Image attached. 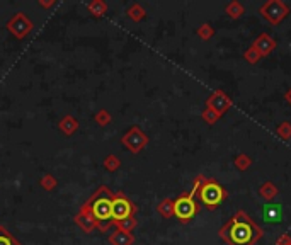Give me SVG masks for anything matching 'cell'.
Segmentation results:
<instances>
[{"label": "cell", "mask_w": 291, "mask_h": 245, "mask_svg": "<svg viewBox=\"0 0 291 245\" xmlns=\"http://www.w3.org/2000/svg\"><path fill=\"white\" fill-rule=\"evenodd\" d=\"M41 187L46 189V191H51V189H55L56 186V179L53 177V175H50V174H46L45 177H41Z\"/></svg>", "instance_id": "f1b7e54d"}, {"label": "cell", "mask_w": 291, "mask_h": 245, "mask_svg": "<svg viewBox=\"0 0 291 245\" xmlns=\"http://www.w3.org/2000/svg\"><path fill=\"white\" fill-rule=\"evenodd\" d=\"M203 177L204 175L199 174L198 177L194 179V184H192L191 191L181 194V196L174 201V216H176L181 223H189V221L199 213V205L196 203V196H198Z\"/></svg>", "instance_id": "3957f363"}, {"label": "cell", "mask_w": 291, "mask_h": 245, "mask_svg": "<svg viewBox=\"0 0 291 245\" xmlns=\"http://www.w3.org/2000/svg\"><path fill=\"white\" fill-rule=\"evenodd\" d=\"M131 216H137V206L123 192H114L112 196V206H111V220L112 225L123 221Z\"/></svg>", "instance_id": "5b68a950"}, {"label": "cell", "mask_w": 291, "mask_h": 245, "mask_svg": "<svg viewBox=\"0 0 291 245\" xmlns=\"http://www.w3.org/2000/svg\"><path fill=\"white\" fill-rule=\"evenodd\" d=\"M218 237L227 245H256L264 237V230L245 211L238 210L218 230Z\"/></svg>", "instance_id": "6da1fadb"}, {"label": "cell", "mask_w": 291, "mask_h": 245, "mask_svg": "<svg viewBox=\"0 0 291 245\" xmlns=\"http://www.w3.org/2000/svg\"><path fill=\"white\" fill-rule=\"evenodd\" d=\"M201 118H203V121L206 123V124H210V126H213V124H217L218 123V119H220V116L217 113H213L211 109H204L203 113H201Z\"/></svg>", "instance_id": "4316f807"}, {"label": "cell", "mask_w": 291, "mask_h": 245, "mask_svg": "<svg viewBox=\"0 0 291 245\" xmlns=\"http://www.w3.org/2000/svg\"><path fill=\"white\" fill-rule=\"evenodd\" d=\"M75 223L80 226L82 232H86V233H92L94 230L97 228V221H96V218H94L91 206L87 205V201L84 203L82 208L78 210V213L75 215Z\"/></svg>", "instance_id": "30bf717a"}, {"label": "cell", "mask_w": 291, "mask_h": 245, "mask_svg": "<svg viewBox=\"0 0 291 245\" xmlns=\"http://www.w3.org/2000/svg\"><path fill=\"white\" fill-rule=\"evenodd\" d=\"M225 14H227L230 19H240L243 14H245V7L238 0H232V2H228L225 6Z\"/></svg>", "instance_id": "9a60e30c"}, {"label": "cell", "mask_w": 291, "mask_h": 245, "mask_svg": "<svg viewBox=\"0 0 291 245\" xmlns=\"http://www.w3.org/2000/svg\"><path fill=\"white\" fill-rule=\"evenodd\" d=\"M233 164H235V167L240 170V172H245V170L252 165V159L247 154H238L235 157V160H233Z\"/></svg>", "instance_id": "44dd1931"}, {"label": "cell", "mask_w": 291, "mask_h": 245, "mask_svg": "<svg viewBox=\"0 0 291 245\" xmlns=\"http://www.w3.org/2000/svg\"><path fill=\"white\" fill-rule=\"evenodd\" d=\"M116 226H118V230H121V232H133L135 228H137V225H138V221L135 216H131V218H126L123 221H118V223H114Z\"/></svg>", "instance_id": "7402d4cb"}, {"label": "cell", "mask_w": 291, "mask_h": 245, "mask_svg": "<svg viewBox=\"0 0 291 245\" xmlns=\"http://www.w3.org/2000/svg\"><path fill=\"white\" fill-rule=\"evenodd\" d=\"M94 119H96V123L99 124V126H106V124L111 123V114L107 113L106 109H101L99 113H96V116H94Z\"/></svg>", "instance_id": "83f0119b"}, {"label": "cell", "mask_w": 291, "mask_h": 245, "mask_svg": "<svg viewBox=\"0 0 291 245\" xmlns=\"http://www.w3.org/2000/svg\"><path fill=\"white\" fill-rule=\"evenodd\" d=\"M58 128L65 136H72L78 129V121L73 116H65L62 121L58 123Z\"/></svg>", "instance_id": "5bb4252c"}, {"label": "cell", "mask_w": 291, "mask_h": 245, "mask_svg": "<svg viewBox=\"0 0 291 245\" xmlns=\"http://www.w3.org/2000/svg\"><path fill=\"white\" fill-rule=\"evenodd\" d=\"M259 14L273 26H279L289 16V7L283 0H267L259 9Z\"/></svg>", "instance_id": "8992f818"}, {"label": "cell", "mask_w": 291, "mask_h": 245, "mask_svg": "<svg viewBox=\"0 0 291 245\" xmlns=\"http://www.w3.org/2000/svg\"><path fill=\"white\" fill-rule=\"evenodd\" d=\"M87 9L94 17H102L107 11V6H106V2H102V0H92V2L87 6Z\"/></svg>", "instance_id": "d6986e66"}, {"label": "cell", "mask_w": 291, "mask_h": 245, "mask_svg": "<svg viewBox=\"0 0 291 245\" xmlns=\"http://www.w3.org/2000/svg\"><path fill=\"white\" fill-rule=\"evenodd\" d=\"M157 211L158 215L163 216V218H172L174 216V200L171 198H165L157 205Z\"/></svg>", "instance_id": "e0dca14e"}, {"label": "cell", "mask_w": 291, "mask_h": 245, "mask_svg": "<svg viewBox=\"0 0 291 245\" xmlns=\"http://www.w3.org/2000/svg\"><path fill=\"white\" fill-rule=\"evenodd\" d=\"M279 194V189L276 187V184L274 182H271V181H267L264 182L262 186L259 187V196L262 198V200H266V201H273L276 196Z\"/></svg>", "instance_id": "2e32d148"}, {"label": "cell", "mask_w": 291, "mask_h": 245, "mask_svg": "<svg viewBox=\"0 0 291 245\" xmlns=\"http://www.w3.org/2000/svg\"><path fill=\"white\" fill-rule=\"evenodd\" d=\"M51 6H55V2L51 0V2H45V0H39V7H45V9H48Z\"/></svg>", "instance_id": "4dcf8cb0"}, {"label": "cell", "mask_w": 291, "mask_h": 245, "mask_svg": "<svg viewBox=\"0 0 291 245\" xmlns=\"http://www.w3.org/2000/svg\"><path fill=\"white\" fill-rule=\"evenodd\" d=\"M112 196L114 192L107 186L97 187V191L87 200V205L91 206V211L94 218L97 221V228L101 232H107L109 226L112 225L111 220V206H112Z\"/></svg>", "instance_id": "7a4b0ae2"}, {"label": "cell", "mask_w": 291, "mask_h": 245, "mask_svg": "<svg viewBox=\"0 0 291 245\" xmlns=\"http://www.w3.org/2000/svg\"><path fill=\"white\" fill-rule=\"evenodd\" d=\"M233 106V101L230 99L228 94H225V90L217 89L211 92V95L206 99V109H211L213 113H217L220 118L225 116V113Z\"/></svg>", "instance_id": "9c48e42d"}, {"label": "cell", "mask_w": 291, "mask_h": 245, "mask_svg": "<svg viewBox=\"0 0 291 245\" xmlns=\"http://www.w3.org/2000/svg\"><path fill=\"white\" fill-rule=\"evenodd\" d=\"M243 58H245V62H247V63L256 65L262 57L259 55V52H257V50L254 48V46H251V48H247V50H245V53H243Z\"/></svg>", "instance_id": "d4e9b609"}, {"label": "cell", "mask_w": 291, "mask_h": 245, "mask_svg": "<svg viewBox=\"0 0 291 245\" xmlns=\"http://www.w3.org/2000/svg\"><path fill=\"white\" fill-rule=\"evenodd\" d=\"M109 242H111V245H133L135 237H133V233H130V232L116 230V232H112L109 235Z\"/></svg>", "instance_id": "4fadbf2b"}, {"label": "cell", "mask_w": 291, "mask_h": 245, "mask_svg": "<svg viewBox=\"0 0 291 245\" xmlns=\"http://www.w3.org/2000/svg\"><path fill=\"white\" fill-rule=\"evenodd\" d=\"M262 218L267 223H279L283 220V210L278 203H269V205H264L262 208Z\"/></svg>", "instance_id": "7c38bea8"}, {"label": "cell", "mask_w": 291, "mask_h": 245, "mask_svg": "<svg viewBox=\"0 0 291 245\" xmlns=\"http://www.w3.org/2000/svg\"><path fill=\"white\" fill-rule=\"evenodd\" d=\"M198 36H199V39H203V41L211 39L215 36V27L208 24V22H204V24H201L198 27Z\"/></svg>", "instance_id": "603a6c76"}, {"label": "cell", "mask_w": 291, "mask_h": 245, "mask_svg": "<svg viewBox=\"0 0 291 245\" xmlns=\"http://www.w3.org/2000/svg\"><path fill=\"white\" fill-rule=\"evenodd\" d=\"M0 245H21V242L9 232L6 226L0 225Z\"/></svg>", "instance_id": "ffe728a7"}, {"label": "cell", "mask_w": 291, "mask_h": 245, "mask_svg": "<svg viewBox=\"0 0 291 245\" xmlns=\"http://www.w3.org/2000/svg\"><path fill=\"white\" fill-rule=\"evenodd\" d=\"M284 99H286V103H288V104L291 106V87L284 92Z\"/></svg>", "instance_id": "1f68e13d"}, {"label": "cell", "mask_w": 291, "mask_h": 245, "mask_svg": "<svg viewBox=\"0 0 291 245\" xmlns=\"http://www.w3.org/2000/svg\"><path fill=\"white\" fill-rule=\"evenodd\" d=\"M121 167V160L116 155H107L104 159V169L109 170V172H114Z\"/></svg>", "instance_id": "cb8c5ba5"}, {"label": "cell", "mask_w": 291, "mask_h": 245, "mask_svg": "<svg viewBox=\"0 0 291 245\" xmlns=\"http://www.w3.org/2000/svg\"><path fill=\"white\" fill-rule=\"evenodd\" d=\"M126 14H128V17L131 21L135 22H140L142 19H145V16H147V12H145V9L140 6V4H131L130 9L126 11Z\"/></svg>", "instance_id": "ac0fdd59"}, {"label": "cell", "mask_w": 291, "mask_h": 245, "mask_svg": "<svg viewBox=\"0 0 291 245\" xmlns=\"http://www.w3.org/2000/svg\"><path fill=\"white\" fill-rule=\"evenodd\" d=\"M276 133H278V136L281 140H289L291 138V123L289 121H283L276 129Z\"/></svg>", "instance_id": "484cf974"}, {"label": "cell", "mask_w": 291, "mask_h": 245, "mask_svg": "<svg viewBox=\"0 0 291 245\" xmlns=\"http://www.w3.org/2000/svg\"><path fill=\"white\" fill-rule=\"evenodd\" d=\"M198 196H199L201 205H204L206 210L213 211V210H217L225 200H227L228 192H227V189H225L223 186H220L215 179L203 177L199 191H198Z\"/></svg>", "instance_id": "277c9868"}, {"label": "cell", "mask_w": 291, "mask_h": 245, "mask_svg": "<svg viewBox=\"0 0 291 245\" xmlns=\"http://www.w3.org/2000/svg\"><path fill=\"white\" fill-rule=\"evenodd\" d=\"M276 245H291V237L288 233H283L278 240H276Z\"/></svg>", "instance_id": "f546056e"}, {"label": "cell", "mask_w": 291, "mask_h": 245, "mask_svg": "<svg viewBox=\"0 0 291 245\" xmlns=\"http://www.w3.org/2000/svg\"><path fill=\"white\" fill-rule=\"evenodd\" d=\"M121 145H124L131 154H138L148 145V136L138 126H131L121 138Z\"/></svg>", "instance_id": "52a82bcc"}, {"label": "cell", "mask_w": 291, "mask_h": 245, "mask_svg": "<svg viewBox=\"0 0 291 245\" xmlns=\"http://www.w3.org/2000/svg\"><path fill=\"white\" fill-rule=\"evenodd\" d=\"M7 29L12 36H16L17 39H24L26 36L34 29V24H32V21L24 12H17L16 16L9 19Z\"/></svg>", "instance_id": "ba28073f"}, {"label": "cell", "mask_w": 291, "mask_h": 245, "mask_svg": "<svg viewBox=\"0 0 291 245\" xmlns=\"http://www.w3.org/2000/svg\"><path fill=\"white\" fill-rule=\"evenodd\" d=\"M252 46H254L257 52H259L261 57L264 58V57H269V55L273 53V50L276 48V39L271 34H267V32H262V34H259L256 38Z\"/></svg>", "instance_id": "8fae6325"}]
</instances>
